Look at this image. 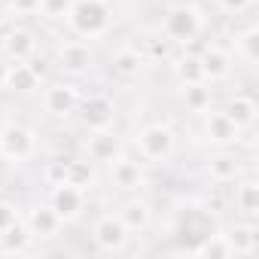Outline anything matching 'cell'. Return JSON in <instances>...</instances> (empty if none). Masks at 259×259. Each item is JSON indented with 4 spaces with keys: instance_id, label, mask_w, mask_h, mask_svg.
I'll return each mask as SVG.
<instances>
[{
    "instance_id": "cell-1",
    "label": "cell",
    "mask_w": 259,
    "mask_h": 259,
    "mask_svg": "<svg viewBox=\"0 0 259 259\" xmlns=\"http://www.w3.org/2000/svg\"><path fill=\"white\" fill-rule=\"evenodd\" d=\"M64 19L79 40H98L110 31L113 13L107 0H73Z\"/></svg>"
},
{
    "instance_id": "cell-2",
    "label": "cell",
    "mask_w": 259,
    "mask_h": 259,
    "mask_svg": "<svg viewBox=\"0 0 259 259\" xmlns=\"http://www.w3.org/2000/svg\"><path fill=\"white\" fill-rule=\"evenodd\" d=\"M204 28V19L195 7L189 4H180V7H171L162 19V37L174 46H189L192 40H198Z\"/></svg>"
},
{
    "instance_id": "cell-3",
    "label": "cell",
    "mask_w": 259,
    "mask_h": 259,
    "mask_svg": "<svg viewBox=\"0 0 259 259\" xmlns=\"http://www.w3.org/2000/svg\"><path fill=\"white\" fill-rule=\"evenodd\" d=\"M135 147H138L141 162H165L174 153V132L162 122L144 125L135 138Z\"/></svg>"
},
{
    "instance_id": "cell-4",
    "label": "cell",
    "mask_w": 259,
    "mask_h": 259,
    "mask_svg": "<svg viewBox=\"0 0 259 259\" xmlns=\"http://www.w3.org/2000/svg\"><path fill=\"white\" fill-rule=\"evenodd\" d=\"M37 153V135L28 125H7L0 132V159H7L13 165H22L28 159H34Z\"/></svg>"
},
{
    "instance_id": "cell-5",
    "label": "cell",
    "mask_w": 259,
    "mask_h": 259,
    "mask_svg": "<svg viewBox=\"0 0 259 259\" xmlns=\"http://www.w3.org/2000/svg\"><path fill=\"white\" fill-rule=\"evenodd\" d=\"M128 226L119 220V213H104L95 220L92 226V241L101 253H119L125 250V241H128Z\"/></svg>"
},
{
    "instance_id": "cell-6",
    "label": "cell",
    "mask_w": 259,
    "mask_h": 259,
    "mask_svg": "<svg viewBox=\"0 0 259 259\" xmlns=\"http://www.w3.org/2000/svg\"><path fill=\"white\" fill-rule=\"evenodd\" d=\"M79 119L85 122L89 132H95V128H113L116 122V104L107 98V95H89V98H79Z\"/></svg>"
},
{
    "instance_id": "cell-7",
    "label": "cell",
    "mask_w": 259,
    "mask_h": 259,
    "mask_svg": "<svg viewBox=\"0 0 259 259\" xmlns=\"http://www.w3.org/2000/svg\"><path fill=\"white\" fill-rule=\"evenodd\" d=\"M49 207L61 217V223H70L85 207V189H79L73 183H55L49 192Z\"/></svg>"
},
{
    "instance_id": "cell-8",
    "label": "cell",
    "mask_w": 259,
    "mask_h": 259,
    "mask_svg": "<svg viewBox=\"0 0 259 259\" xmlns=\"http://www.w3.org/2000/svg\"><path fill=\"white\" fill-rule=\"evenodd\" d=\"M79 98H82V95H79V89H76L73 82H52V85L43 92V107H46L49 116L64 119V116L76 113Z\"/></svg>"
},
{
    "instance_id": "cell-9",
    "label": "cell",
    "mask_w": 259,
    "mask_h": 259,
    "mask_svg": "<svg viewBox=\"0 0 259 259\" xmlns=\"http://www.w3.org/2000/svg\"><path fill=\"white\" fill-rule=\"evenodd\" d=\"M85 156L95 165H110V162H116L122 156V144L113 135V128H95L89 135V141H85Z\"/></svg>"
},
{
    "instance_id": "cell-10",
    "label": "cell",
    "mask_w": 259,
    "mask_h": 259,
    "mask_svg": "<svg viewBox=\"0 0 259 259\" xmlns=\"http://www.w3.org/2000/svg\"><path fill=\"white\" fill-rule=\"evenodd\" d=\"M92 61H95V52L85 40H67L61 49H58V67L70 76H82L92 70Z\"/></svg>"
},
{
    "instance_id": "cell-11",
    "label": "cell",
    "mask_w": 259,
    "mask_h": 259,
    "mask_svg": "<svg viewBox=\"0 0 259 259\" xmlns=\"http://www.w3.org/2000/svg\"><path fill=\"white\" fill-rule=\"evenodd\" d=\"M40 76H43V67H40L34 58H31V61H10L4 89L19 92V95H31V92L40 89Z\"/></svg>"
},
{
    "instance_id": "cell-12",
    "label": "cell",
    "mask_w": 259,
    "mask_h": 259,
    "mask_svg": "<svg viewBox=\"0 0 259 259\" xmlns=\"http://www.w3.org/2000/svg\"><path fill=\"white\" fill-rule=\"evenodd\" d=\"M204 135H207V141L210 144H217V147H229V144H238V138H241V128L223 113V110H207L204 113Z\"/></svg>"
},
{
    "instance_id": "cell-13",
    "label": "cell",
    "mask_w": 259,
    "mask_h": 259,
    "mask_svg": "<svg viewBox=\"0 0 259 259\" xmlns=\"http://www.w3.org/2000/svg\"><path fill=\"white\" fill-rule=\"evenodd\" d=\"M7 61H31L37 55V37L28 28H13L4 40H0Z\"/></svg>"
},
{
    "instance_id": "cell-14",
    "label": "cell",
    "mask_w": 259,
    "mask_h": 259,
    "mask_svg": "<svg viewBox=\"0 0 259 259\" xmlns=\"http://www.w3.org/2000/svg\"><path fill=\"white\" fill-rule=\"evenodd\" d=\"M177 232H180L183 238H186V235H195L198 241H204L210 232H217V226H213V217H210L204 207H195V204H189V207H183V210H180Z\"/></svg>"
},
{
    "instance_id": "cell-15",
    "label": "cell",
    "mask_w": 259,
    "mask_h": 259,
    "mask_svg": "<svg viewBox=\"0 0 259 259\" xmlns=\"http://www.w3.org/2000/svg\"><path fill=\"white\" fill-rule=\"evenodd\" d=\"M110 177H113V183L122 189V192H135V189H141L144 186V165L138 162V159H116V162H110Z\"/></svg>"
},
{
    "instance_id": "cell-16",
    "label": "cell",
    "mask_w": 259,
    "mask_h": 259,
    "mask_svg": "<svg viewBox=\"0 0 259 259\" xmlns=\"http://www.w3.org/2000/svg\"><path fill=\"white\" fill-rule=\"evenodd\" d=\"M198 61H201V73H204V79H207L210 85L220 82V79H226L229 70H232V58H229V52L220 49V46H204V49L198 52Z\"/></svg>"
},
{
    "instance_id": "cell-17",
    "label": "cell",
    "mask_w": 259,
    "mask_h": 259,
    "mask_svg": "<svg viewBox=\"0 0 259 259\" xmlns=\"http://www.w3.org/2000/svg\"><path fill=\"white\" fill-rule=\"evenodd\" d=\"M25 226H28V232H31L34 241H37V238L43 241V238H55L64 223H61V217H58L49 204H43V207H34V210L25 217Z\"/></svg>"
},
{
    "instance_id": "cell-18",
    "label": "cell",
    "mask_w": 259,
    "mask_h": 259,
    "mask_svg": "<svg viewBox=\"0 0 259 259\" xmlns=\"http://www.w3.org/2000/svg\"><path fill=\"white\" fill-rule=\"evenodd\" d=\"M223 113L241 128V132H247V128H253V122H256V113H259V107H256V101L250 98V95H232L229 101H226V107H223Z\"/></svg>"
},
{
    "instance_id": "cell-19",
    "label": "cell",
    "mask_w": 259,
    "mask_h": 259,
    "mask_svg": "<svg viewBox=\"0 0 259 259\" xmlns=\"http://www.w3.org/2000/svg\"><path fill=\"white\" fill-rule=\"evenodd\" d=\"M207 174H210V180H213V183L226 186V183H235V180H238L241 165H238V159H235V156H229V153H217V156L207 162Z\"/></svg>"
},
{
    "instance_id": "cell-20",
    "label": "cell",
    "mask_w": 259,
    "mask_h": 259,
    "mask_svg": "<svg viewBox=\"0 0 259 259\" xmlns=\"http://www.w3.org/2000/svg\"><path fill=\"white\" fill-rule=\"evenodd\" d=\"M229 244H232V250H235V256H250L253 250H256V244H259V235H256V226H253V220H244V223H238L229 235Z\"/></svg>"
},
{
    "instance_id": "cell-21",
    "label": "cell",
    "mask_w": 259,
    "mask_h": 259,
    "mask_svg": "<svg viewBox=\"0 0 259 259\" xmlns=\"http://www.w3.org/2000/svg\"><path fill=\"white\" fill-rule=\"evenodd\" d=\"M183 104H186V110H192V113H207L210 110V104H213V89H210V82H189V85H183Z\"/></svg>"
},
{
    "instance_id": "cell-22",
    "label": "cell",
    "mask_w": 259,
    "mask_h": 259,
    "mask_svg": "<svg viewBox=\"0 0 259 259\" xmlns=\"http://www.w3.org/2000/svg\"><path fill=\"white\" fill-rule=\"evenodd\" d=\"M31 232L25 226V220H19L16 226H10L4 235H0V253H28L31 250Z\"/></svg>"
},
{
    "instance_id": "cell-23",
    "label": "cell",
    "mask_w": 259,
    "mask_h": 259,
    "mask_svg": "<svg viewBox=\"0 0 259 259\" xmlns=\"http://www.w3.org/2000/svg\"><path fill=\"white\" fill-rule=\"evenodd\" d=\"M189 253H195V256H210V259H229V256H235V250H232V244H229V238L223 235V232H210L204 241H198Z\"/></svg>"
},
{
    "instance_id": "cell-24",
    "label": "cell",
    "mask_w": 259,
    "mask_h": 259,
    "mask_svg": "<svg viewBox=\"0 0 259 259\" xmlns=\"http://www.w3.org/2000/svg\"><path fill=\"white\" fill-rule=\"evenodd\" d=\"M119 220L128 226V232H144L150 223H153V210L147 201H128L122 210H119Z\"/></svg>"
},
{
    "instance_id": "cell-25",
    "label": "cell",
    "mask_w": 259,
    "mask_h": 259,
    "mask_svg": "<svg viewBox=\"0 0 259 259\" xmlns=\"http://www.w3.org/2000/svg\"><path fill=\"white\" fill-rule=\"evenodd\" d=\"M235 207L247 220H256V213H259V186L253 180H244L241 186H235Z\"/></svg>"
},
{
    "instance_id": "cell-26",
    "label": "cell",
    "mask_w": 259,
    "mask_h": 259,
    "mask_svg": "<svg viewBox=\"0 0 259 259\" xmlns=\"http://www.w3.org/2000/svg\"><path fill=\"white\" fill-rule=\"evenodd\" d=\"M141 67H144V61H141L138 49H119L113 55V73L119 79H135L141 73Z\"/></svg>"
},
{
    "instance_id": "cell-27",
    "label": "cell",
    "mask_w": 259,
    "mask_h": 259,
    "mask_svg": "<svg viewBox=\"0 0 259 259\" xmlns=\"http://www.w3.org/2000/svg\"><path fill=\"white\" fill-rule=\"evenodd\" d=\"M174 76H177L180 85L201 82L204 73H201V61H198V55H180V58L174 61ZM204 82H207V79H204Z\"/></svg>"
},
{
    "instance_id": "cell-28",
    "label": "cell",
    "mask_w": 259,
    "mask_h": 259,
    "mask_svg": "<svg viewBox=\"0 0 259 259\" xmlns=\"http://www.w3.org/2000/svg\"><path fill=\"white\" fill-rule=\"evenodd\" d=\"M92 180H95V162H89V159H67L64 183H73V186L85 189V186H92Z\"/></svg>"
},
{
    "instance_id": "cell-29",
    "label": "cell",
    "mask_w": 259,
    "mask_h": 259,
    "mask_svg": "<svg viewBox=\"0 0 259 259\" xmlns=\"http://www.w3.org/2000/svg\"><path fill=\"white\" fill-rule=\"evenodd\" d=\"M235 49L244 55V61H256L259 58V31L256 28H247V31H241L238 37H235Z\"/></svg>"
},
{
    "instance_id": "cell-30",
    "label": "cell",
    "mask_w": 259,
    "mask_h": 259,
    "mask_svg": "<svg viewBox=\"0 0 259 259\" xmlns=\"http://www.w3.org/2000/svg\"><path fill=\"white\" fill-rule=\"evenodd\" d=\"M73 0H40V16L46 19H64Z\"/></svg>"
},
{
    "instance_id": "cell-31",
    "label": "cell",
    "mask_w": 259,
    "mask_h": 259,
    "mask_svg": "<svg viewBox=\"0 0 259 259\" xmlns=\"http://www.w3.org/2000/svg\"><path fill=\"white\" fill-rule=\"evenodd\" d=\"M43 177H46V183H49V186L64 183V177H67V159H55V162H49V165H46V171H43Z\"/></svg>"
},
{
    "instance_id": "cell-32",
    "label": "cell",
    "mask_w": 259,
    "mask_h": 259,
    "mask_svg": "<svg viewBox=\"0 0 259 259\" xmlns=\"http://www.w3.org/2000/svg\"><path fill=\"white\" fill-rule=\"evenodd\" d=\"M19 220H22V213H19V207L13 201H0V235H4L10 226H16Z\"/></svg>"
},
{
    "instance_id": "cell-33",
    "label": "cell",
    "mask_w": 259,
    "mask_h": 259,
    "mask_svg": "<svg viewBox=\"0 0 259 259\" xmlns=\"http://www.w3.org/2000/svg\"><path fill=\"white\" fill-rule=\"evenodd\" d=\"M10 10L16 16H37L40 13V0H10Z\"/></svg>"
},
{
    "instance_id": "cell-34",
    "label": "cell",
    "mask_w": 259,
    "mask_h": 259,
    "mask_svg": "<svg viewBox=\"0 0 259 259\" xmlns=\"http://www.w3.org/2000/svg\"><path fill=\"white\" fill-rule=\"evenodd\" d=\"M217 4H220V10H223V13L238 16V13H247V10L253 7V0H217Z\"/></svg>"
},
{
    "instance_id": "cell-35",
    "label": "cell",
    "mask_w": 259,
    "mask_h": 259,
    "mask_svg": "<svg viewBox=\"0 0 259 259\" xmlns=\"http://www.w3.org/2000/svg\"><path fill=\"white\" fill-rule=\"evenodd\" d=\"M7 70H10V61L0 55V89H4V82H7Z\"/></svg>"
}]
</instances>
